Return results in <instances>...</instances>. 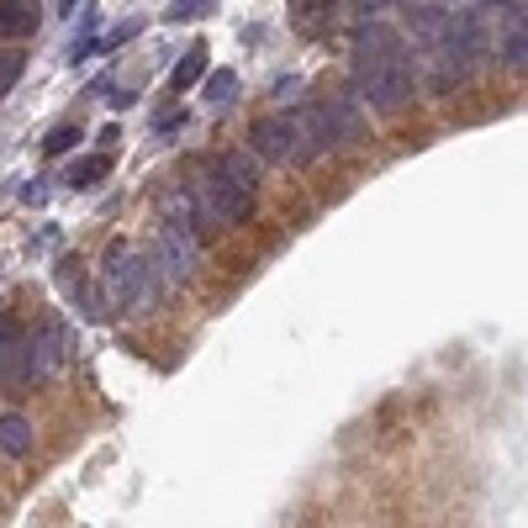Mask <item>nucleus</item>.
<instances>
[{
	"instance_id": "4",
	"label": "nucleus",
	"mask_w": 528,
	"mask_h": 528,
	"mask_svg": "<svg viewBox=\"0 0 528 528\" xmlns=\"http://www.w3.org/2000/svg\"><path fill=\"white\" fill-rule=\"evenodd\" d=\"M196 259H201V243L191 238V228L169 212V222L159 228V249H154V270H164L169 280H191L196 275Z\"/></svg>"
},
{
	"instance_id": "16",
	"label": "nucleus",
	"mask_w": 528,
	"mask_h": 528,
	"mask_svg": "<svg viewBox=\"0 0 528 528\" xmlns=\"http://www.w3.org/2000/svg\"><path fill=\"white\" fill-rule=\"evenodd\" d=\"M212 6L217 0H175V6H169V22H196V16H206Z\"/></svg>"
},
{
	"instance_id": "3",
	"label": "nucleus",
	"mask_w": 528,
	"mask_h": 528,
	"mask_svg": "<svg viewBox=\"0 0 528 528\" xmlns=\"http://www.w3.org/2000/svg\"><path fill=\"white\" fill-rule=\"evenodd\" d=\"M154 286H159V270L154 259H138L127 243H111L106 249V301L117 312H148L154 307Z\"/></svg>"
},
{
	"instance_id": "21",
	"label": "nucleus",
	"mask_w": 528,
	"mask_h": 528,
	"mask_svg": "<svg viewBox=\"0 0 528 528\" xmlns=\"http://www.w3.org/2000/svg\"><path fill=\"white\" fill-rule=\"evenodd\" d=\"M497 6H513V0H497Z\"/></svg>"
},
{
	"instance_id": "12",
	"label": "nucleus",
	"mask_w": 528,
	"mask_h": 528,
	"mask_svg": "<svg viewBox=\"0 0 528 528\" xmlns=\"http://www.w3.org/2000/svg\"><path fill=\"white\" fill-rule=\"evenodd\" d=\"M206 74V43H196V48H185V59L175 64V74H169V85L175 90H191L196 80Z\"/></svg>"
},
{
	"instance_id": "17",
	"label": "nucleus",
	"mask_w": 528,
	"mask_h": 528,
	"mask_svg": "<svg viewBox=\"0 0 528 528\" xmlns=\"http://www.w3.org/2000/svg\"><path fill=\"white\" fill-rule=\"evenodd\" d=\"M96 143H101V154H111V148H117V143H122V127H117V122H106Z\"/></svg>"
},
{
	"instance_id": "1",
	"label": "nucleus",
	"mask_w": 528,
	"mask_h": 528,
	"mask_svg": "<svg viewBox=\"0 0 528 528\" xmlns=\"http://www.w3.org/2000/svg\"><path fill=\"white\" fill-rule=\"evenodd\" d=\"M354 85L365 90V101L375 111H402L407 96H412V64H407V53L402 43H396V32L381 27V22H370L360 37H354Z\"/></svg>"
},
{
	"instance_id": "15",
	"label": "nucleus",
	"mask_w": 528,
	"mask_h": 528,
	"mask_svg": "<svg viewBox=\"0 0 528 528\" xmlns=\"http://www.w3.org/2000/svg\"><path fill=\"white\" fill-rule=\"evenodd\" d=\"M74 143H80V127H69V122H64V127H53V132H48V143H43V148H48L53 159H59V154H69Z\"/></svg>"
},
{
	"instance_id": "11",
	"label": "nucleus",
	"mask_w": 528,
	"mask_h": 528,
	"mask_svg": "<svg viewBox=\"0 0 528 528\" xmlns=\"http://www.w3.org/2000/svg\"><path fill=\"white\" fill-rule=\"evenodd\" d=\"M106 169H111V154H85V159H74V164L64 169V185H69V191H90V185H96Z\"/></svg>"
},
{
	"instance_id": "6",
	"label": "nucleus",
	"mask_w": 528,
	"mask_h": 528,
	"mask_svg": "<svg viewBox=\"0 0 528 528\" xmlns=\"http://www.w3.org/2000/svg\"><path fill=\"white\" fill-rule=\"evenodd\" d=\"M323 117H328V132H333V148H349L365 138V111L354 96H333L323 101Z\"/></svg>"
},
{
	"instance_id": "19",
	"label": "nucleus",
	"mask_w": 528,
	"mask_h": 528,
	"mask_svg": "<svg viewBox=\"0 0 528 528\" xmlns=\"http://www.w3.org/2000/svg\"><path fill=\"white\" fill-rule=\"evenodd\" d=\"M106 101H111V106H117V111H122V106H132V101H138V96H132V90H111V85H106Z\"/></svg>"
},
{
	"instance_id": "13",
	"label": "nucleus",
	"mask_w": 528,
	"mask_h": 528,
	"mask_svg": "<svg viewBox=\"0 0 528 528\" xmlns=\"http://www.w3.org/2000/svg\"><path fill=\"white\" fill-rule=\"evenodd\" d=\"M22 69H27V53H16V48H0V101L16 90V80H22Z\"/></svg>"
},
{
	"instance_id": "8",
	"label": "nucleus",
	"mask_w": 528,
	"mask_h": 528,
	"mask_svg": "<svg viewBox=\"0 0 528 528\" xmlns=\"http://www.w3.org/2000/svg\"><path fill=\"white\" fill-rule=\"evenodd\" d=\"M32 32H37L32 0H0V37H32Z\"/></svg>"
},
{
	"instance_id": "14",
	"label": "nucleus",
	"mask_w": 528,
	"mask_h": 528,
	"mask_svg": "<svg viewBox=\"0 0 528 528\" xmlns=\"http://www.w3.org/2000/svg\"><path fill=\"white\" fill-rule=\"evenodd\" d=\"M233 90H238V74L233 69H217L212 80H206V101H228Z\"/></svg>"
},
{
	"instance_id": "9",
	"label": "nucleus",
	"mask_w": 528,
	"mask_h": 528,
	"mask_svg": "<svg viewBox=\"0 0 528 528\" xmlns=\"http://www.w3.org/2000/svg\"><path fill=\"white\" fill-rule=\"evenodd\" d=\"M59 291H64L69 301H80L90 317H101V312H106V307H101V296L85 286V270H80V264H59Z\"/></svg>"
},
{
	"instance_id": "10",
	"label": "nucleus",
	"mask_w": 528,
	"mask_h": 528,
	"mask_svg": "<svg viewBox=\"0 0 528 528\" xmlns=\"http://www.w3.org/2000/svg\"><path fill=\"white\" fill-rule=\"evenodd\" d=\"M0 449H6L11 460H22L32 449V423L22 418V412H0Z\"/></svg>"
},
{
	"instance_id": "5",
	"label": "nucleus",
	"mask_w": 528,
	"mask_h": 528,
	"mask_svg": "<svg viewBox=\"0 0 528 528\" xmlns=\"http://www.w3.org/2000/svg\"><path fill=\"white\" fill-rule=\"evenodd\" d=\"M249 138H254V154L259 159H270V164H296L301 159V127H296V117H259L254 127H249Z\"/></svg>"
},
{
	"instance_id": "7",
	"label": "nucleus",
	"mask_w": 528,
	"mask_h": 528,
	"mask_svg": "<svg viewBox=\"0 0 528 528\" xmlns=\"http://www.w3.org/2000/svg\"><path fill=\"white\" fill-rule=\"evenodd\" d=\"M502 64L513 74H528V11L507 6L502 16Z\"/></svg>"
},
{
	"instance_id": "20",
	"label": "nucleus",
	"mask_w": 528,
	"mask_h": 528,
	"mask_svg": "<svg viewBox=\"0 0 528 528\" xmlns=\"http://www.w3.org/2000/svg\"><path fill=\"white\" fill-rule=\"evenodd\" d=\"M74 6H80V0H59V16H74Z\"/></svg>"
},
{
	"instance_id": "2",
	"label": "nucleus",
	"mask_w": 528,
	"mask_h": 528,
	"mask_svg": "<svg viewBox=\"0 0 528 528\" xmlns=\"http://www.w3.org/2000/svg\"><path fill=\"white\" fill-rule=\"evenodd\" d=\"M254 196H259V169H254V159L217 154L212 169H206V191H201V201L212 206V217L222 222V228L249 222L254 217Z\"/></svg>"
},
{
	"instance_id": "18",
	"label": "nucleus",
	"mask_w": 528,
	"mask_h": 528,
	"mask_svg": "<svg viewBox=\"0 0 528 528\" xmlns=\"http://www.w3.org/2000/svg\"><path fill=\"white\" fill-rule=\"evenodd\" d=\"M22 201H27V206H43V201H48V185H32V180H27V185H22Z\"/></svg>"
}]
</instances>
